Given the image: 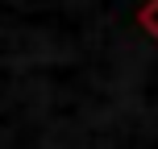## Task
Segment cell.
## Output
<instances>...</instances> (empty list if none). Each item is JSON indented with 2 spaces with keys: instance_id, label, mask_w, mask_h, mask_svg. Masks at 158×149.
Masks as SVG:
<instances>
[{
  "instance_id": "1",
  "label": "cell",
  "mask_w": 158,
  "mask_h": 149,
  "mask_svg": "<svg viewBox=\"0 0 158 149\" xmlns=\"http://www.w3.org/2000/svg\"><path fill=\"white\" fill-rule=\"evenodd\" d=\"M146 29H150L154 37H158V0H154L150 8H146Z\"/></svg>"
}]
</instances>
